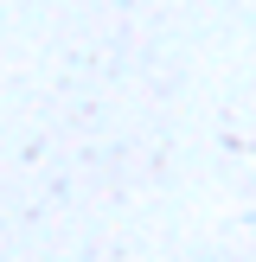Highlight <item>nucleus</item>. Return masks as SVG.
<instances>
[]
</instances>
